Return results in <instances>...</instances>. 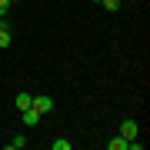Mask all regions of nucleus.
Returning <instances> with one entry per match:
<instances>
[{"label":"nucleus","mask_w":150,"mask_h":150,"mask_svg":"<svg viewBox=\"0 0 150 150\" xmlns=\"http://www.w3.org/2000/svg\"><path fill=\"white\" fill-rule=\"evenodd\" d=\"M30 107L37 110V113H50V110H54V97L40 93V97H33V100H30Z\"/></svg>","instance_id":"nucleus-1"},{"label":"nucleus","mask_w":150,"mask_h":150,"mask_svg":"<svg viewBox=\"0 0 150 150\" xmlns=\"http://www.w3.org/2000/svg\"><path fill=\"white\" fill-rule=\"evenodd\" d=\"M137 134H140V130H137V120H123V123H120V137H123V140H134Z\"/></svg>","instance_id":"nucleus-2"},{"label":"nucleus","mask_w":150,"mask_h":150,"mask_svg":"<svg viewBox=\"0 0 150 150\" xmlns=\"http://www.w3.org/2000/svg\"><path fill=\"white\" fill-rule=\"evenodd\" d=\"M7 47H10V23L0 17V50H7Z\"/></svg>","instance_id":"nucleus-3"},{"label":"nucleus","mask_w":150,"mask_h":150,"mask_svg":"<svg viewBox=\"0 0 150 150\" xmlns=\"http://www.w3.org/2000/svg\"><path fill=\"white\" fill-rule=\"evenodd\" d=\"M40 117H43V113H37L33 107H27V110H23V127H37Z\"/></svg>","instance_id":"nucleus-4"},{"label":"nucleus","mask_w":150,"mask_h":150,"mask_svg":"<svg viewBox=\"0 0 150 150\" xmlns=\"http://www.w3.org/2000/svg\"><path fill=\"white\" fill-rule=\"evenodd\" d=\"M30 100H33V97H30L27 90H20V93L13 97V103H17V110H27V107H30Z\"/></svg>","instance_id":"nucleus-5"},{"label":"nucleus","mask_w":150,"mask_h":150,"mask_svg":"<svg viewBox=\"0 0 150 150\" xmlns=\"http://www.w3.org/2000/svg\"><path fill=\"white\" fill-rule=\"evenodd\" d=\"M107 150H127V140H123V137H113V140H107Z\"/></svg>","instance_id":"nucleus-6"},{"label":"nucleus","mask_w":150,"mask_h":150,"mask_svg":"<svg viewBox=\"0 0 150 150\" xmlns=\"http://www.w3.org/2000/svg\"><path fill=\"white\" fill-rule=\"evenodd\" d=\"M10 147H13V150H20V147H27V137H23V134H17V137L10 140Z\"/></svg>","instance_id":"nucleus-7"},{"label":"nucleus","mask_w":150,"mask_h":150,"mask_svg":"<svg viewBox=\"0 0 150 150\" xmlns=\"http://www.w3.org/2000/svg\"><path fill=\"white\" fill-rule=\"evenodd\" d=\"M54 150H70V140H64V137L54 140Z\"/></svg>","instance_id":"nucleus-8"},{"label":"nucleus","mask_w":150,"mask_h":150,"mask_svg":"<svg viewBox=\"0 0 150 150\" xmlns=\"http://www.w3.org/2000/svg\"><path fill=\"white\" fill-rule=\"evenodd\" d=\"M100 4H103V10H117V7H120V0H100Z\"/></svg>","instance_id":"nucleus-9"},{"label":"nucleus","mask_w":150,"mask_h":150,"mask_svg":"<svg viewBox=\"0 0 150 150\" xmlns=\"http://www.w3.org/2000/svg\"><path fill=\"white\" fill-rule=\"evenodd\" d=\"M7 10H10V0H0V17H7Z\"/></svg>","instance_id":"nucleus-10"},{"label":"nucleus","mask_w":150,"mask_h":150,"mask_svg":"<svg viewBox=\"0 0 150 150\" xmlns=\"http://www.w3.org/2000/svg\"><path fill=\"white\" fill-rule=\"evenodd\" d=\"M93 4H100V0H93Z\"/></svg>","instance_id":"nucleus-11"},{"label":"nucleus","mask_w":150,"mask_h":150,"mask_svg":"<svg viewBox=\"0 0 150 150\" xmlns=\"http://www.w3.org/2000/svg\"><path fill=\"white\" fill-rule=\"evenodd\" d=\"M10 4H17V0H10Z\"/></svg>","instance_id":"nucleus-12"}]
</instances>
